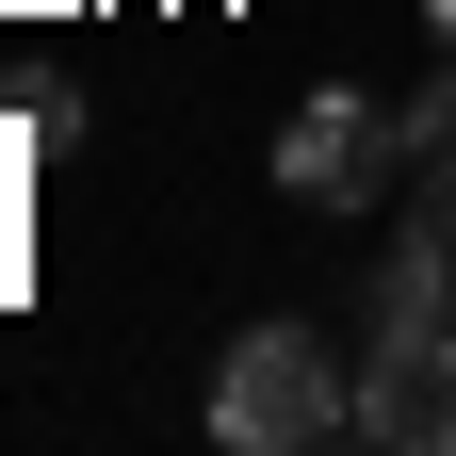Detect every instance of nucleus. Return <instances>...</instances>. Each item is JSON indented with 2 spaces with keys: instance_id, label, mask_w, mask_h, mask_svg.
Returning a JSON list of instances; mask_svg holds the SVG:
<instances>
[{
  "instance_id": "f257e3e1",
  "label": "nucleus",
  "mask_w": 456,
  "mask_h": 456,
  "mask_svg": "<svg viewBox=\"0 0 456 456\" xmlns=\"http://www.w3.org/2000/svg\"><path fill=\"white\" fill-rule=\"evenodd\" d=\"M212 440H228V456H310V440H359V375H342L310 326H245V342L212 359Z\"/></svg>"
},
{
  "instance_id": "f03ea898",
  "label": "nucleus",
  "mask_w": 456,
  "mask_h": 456,
  "mask_svg": "<svg viewBox=\"0 0 456 456\" xmlns=\"http://www.w3.org/2000/svg\"><path fill=\"white\" fill-rule=\"evenodd\" d=\"M391 163H408V114H375L359 82H310L277 114V196H310V212H375Z\"/></svg>"
},
{
  "instance_id": "7ed1b4c3",
  "label": "nucleus",
  "mask_w": 456,
  "mask_h": 456,
  "mask_svg": "<svg viewBox=\"0 0 456 456\" xmlns=\"http://www.w3.org/2000/svg\"><path fill=\"white\" fill-rule=\"evenodd\" d=\"M359 440L375 456H456V310L359 342Z\"/></svg>"
},
{
  "instance_id": "20e7f679",
  "label": "nucleus",
  "mask_w": 456,
  "mask_h": 456,
  "mask_svg": "<svg viewBox=\"0 0 456 456\" xmlns=\"http://www.w3.org/2000/svg\"><path fill=\"white\" fill-rule=\"evenodd\" d=\"M424 310H456V180H424V212L375 261V326H424Z\"/></svg>"
},
{
  "instance_id": "39448f33",
  "label": "nucleus",
  "mask_w": 456,
  "mask_h": 456,
  "mask_svg": "<svg viewBox=\"0 0 456 456\" xmlns=\"http://www.w3.org/2000/svg\"><path fill=\"white\" fill-rule=\"evenodd\" d=\"M408 163H424V180H456V49H440V82L408 98Z\"/></svg>"
},
{
  "instance_id": "423d86ee",
  "label": "nucleus",
  "mask_w": 456,
  "mask_h": 456,
  "mask_svg": "<svg viewBox=\"0 0 456 456\" xmlns=\"http://www.w3.org/2000/svg\"><path fill=\"white\" fill-rule=\"evenodd\" d=\"M424 33H440V49H456V0H424Z\"/></svg>"
}]
</instances>
